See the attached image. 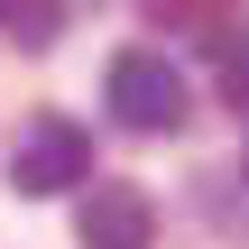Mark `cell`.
Wrapping results in <instances>:
<instances>
[{
  "mask_svg": "<svg viewBox=\"0 0 249 249\" xmlns=\"http://www.w3.org/2000/svg\"><path fill=\"white\" fill-rule=\"evenodd\" d=\"M0 18L18 28V46H55L65 37V9L55 0H0Z\"/></svg>",
  "mask_w": 249,
  "mask_h": 249,
  "instance_id": "5",
  "label": "cell"
},
{
  "mask_svg": "<svg viewBox=\"0 0 249 249\" xmlns=\"http://www.w3.org/2000/svg\"><path fill=\"white\" fill-rule=\"evenodd\" d=\"M9 185H18V194H74V185H92V129L65 120V111H37V120L18 129Z\"/></svg>",
  "mask_w": 249,
  "mask_h": 249,
  "instance_id": "2",
  "label": "cell"
},
{
  "mask_svg": "<svg viewBox=\"0 0 249 249\" xmlns=\"http://www.w3.org/2000/svg\"><path fill=\"white\" fill-rule=\"evenodd\" d=\"M102 102H111V120L139 129V139H166V129H185V111H194L185 74H176L166 55H148V46H120V55H111Z\"/></svg>",
  "mask_w": 249,
  "mask_h": 249,
  "instance_id": "1",
  "label": "cell"
},
{
  "mask_svg": "<svg viewBox=\"0 0 249 249\" xmlns=\"http://www.w3.org/2000/svg\"><path fill=\"white\" fill-rule=\"evenodd\" d=\"M222 92H231V111H249V55L231 65V83H222Z\"/></svg>",
  "mask_w": 249,
  "mask_h": 249,
  "instance_id": "6",
  "label": "cell"
},
{
  "mask_svg": "<svg viewBox=\"0 0 249 249\" xmlns=\"http://www.w3.org/2000/svg\"><path fill=\"white\" fill-rule=\"evenodd\" d=\"M74 240H83V249H148V240H157V203H148L139 185H83Z\"/></svg>",
  "mask_w": 249,
  "mask_h": 249,
  "instance_id": "3",
  "label": "cell"
},
{
  "mask_svg": "<svg viewBox=\"0 0 249 249\" xmlns=\"http://www.w3.org/2000/svg\"><path fill=\"white\" fill-rule=\"evenodd\" d=\"M231 9H240V0H148L157 28H176V37H213V46L231 37Z\"/></svg>",
  "mask_w": 249,
  "mask_h": 249,
  "instance_id": "4",
  "label": "cell"
}]
</instances>
